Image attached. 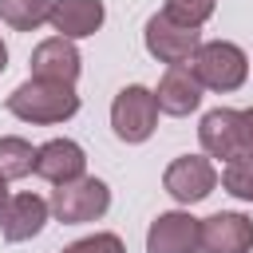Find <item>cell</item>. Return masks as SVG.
Returning a JSON list of instances; mask_svg holds the SVG:
<instances>
[{"label":"cell","instance_id":"obj_1","mask_svg":"<svg viewBox=\"0 0 253 253\" xmlns=\"http://www.w3.org/2000/svg\"><path fill=\"white\" fill-rule=\"evenodd\" d=\"M8 111L20 123L32 126H55L79 115V95L67 83H47V79H24L12 95H8Z\"/></svg>","mask_w":253,"mask_h":253},{"label":"cell","instance_id":"obj_16","mask_svg":"<svg viewBox=\"0 0 253 253\" xmlns=\"http://www.w3.org/2000/svg\"><path fill=\"white\" fill-rule=\"evenodd\" d=\"M51 16V0H0V20L16 32H36L40 24H47Z\"/></svg>","mask_w":253,"mask_h":253},{"label":"cell","instance_id":"obj_9","mask_svg":"<svg viewBox=\"0 0 253 253\" xmlns=\"http://www.w3.org/2000/svg\"><path fill=\"white\" fill-rule=\"evenodd\" d=\"M198 217L190 210H166L146 229V253H198Z\"/></svg>","mask_w":253,"mask_h":253},{"label":"cell","instance_id":"obj_12","mask_svg":"<svg viewBox=\"0 0 253 253\" xmlns=\"http://www.w3.org/2000/svg\"><path fill=\"white\" fill-rule=\"evenodd\" d=\"M237 115L233 107H213L202 115L198 123V142L206 150V158H217V162H237L241 158V134H237Z\"/></svg>","mask_w":253,"mask_h":253},{"label":"cell","instance_id":"obj_15","mask_svg":"<svg viewBox=\"0 0 253 253\" xmlns=\"http://www.w3.org/2000/svg\"><path fill=\"white\" fill-rule=\"evenodd\" d=\"M32 162H36V150H32L28 138H20V134H0V178H4V182L28 178V174H32Z\"/></svg>","mask_w":253,"mask_h":253},{"label":"cell","instance_id":"obj_11","mask_svg":"<svg viewBox=\"0 0 253 253\" xmlns=\"http://www.w3.org/2000/svg\"><path fill=\"white\" fill-rule=\"evenodd\" d=\"M83 71V59H79V47L63 36H47L43 43H36L32 51V79H47V83H67L75 87Z\"/></svg>","mask_w":253,"mask_h":253},{"label":"cell","instance_id":"obj_7","mask_svg":"<svg viewBox=\"0 0 253 253\" xmlns=\"http://www.w3.org/2000/svg\"><path fill=\"white\" fill-rule=\"evenodd\" d=\"M202 253H253V217L237 210H221L198 221Z\"/></svg>","mask_w":253,"mask_h":253},{"label":"cell","instance_id":"obj_19","mask_svg":"<svg viewBox=\"0 0 253 253\" xmlns=\"http://www.w3.org/2000/svg\"><path fill=\"white\" fill-rule=\"evenodd\" d=\"M237 134H241V158H253V107H245L237 115Z\"/></svg>","mask_w":253,"mask_h":253},{"label":"cell","instance_id":"obj_4","mask_svg":"<svg viewBox=\"0 0 253 253\" xmlns=\"http://www.w3.org/2000/svg\"><path fill=\"white\" fill-rule=\"evenodd\" d=\"M111 126H115V138L123 142H146L158 126V103H154V91L142 87V83H130L115 95L111 103Z\"/></svg>","mask_w":253,"mask_h":253},{"label":"cell","instance_id":"obj_14","mask_svg":"<svg viewBox=\"0 0 253 253\" xmlns=\"http://www.w3.org/2000/svg\"><path fill=\"white\" fill-rule=\"evenodd\" d=\"M154 103H158L162 115L182 119V115H190V111L202 107V83L194 79V71H190L186 63L166 67L162 79H158V87H154Z\"/></svg>","mask_w":253,"mask_h":253},{"label":"cell","instance_id":"obj_10","mask_svg":"<svg viewBox=\"0 0 253 253\" xmlns=\"http://www.w3.org/2000/svg\"><path fill=\"white\" fill-rule=\"evenodd\" d=\"M47 217H51V206H47V198H40V194H8V202H4V210H0V233H4V241H32L43 225H47Z\"/></svg>","mask_w":253,"mask_h":253},{"label":"cell","instance_id":"obj_3","mask_svg":"<svg viewBox=\"0 0 253 253\" xmlns=\"http://www.w3.org/2000/svg\"><path fill=\"white\" fill-rule=\"evenodd\" d=\"M51 206V217L63 221V225H87V221H99L107 210H111V186L103 178H75V182H63L51 190L47 198Z\"/></svg>","mask_w":253,"mask_h":253},{"label":"cell","instance_id":"obj_2","mask_svg":"<svg viewBox=\"0 0 253 253\" xmlns=\"http://www.w3.org/2000/svg\"><path fill=\"white\" fill-rule=\"evenodd\" d=\"M186 67L194 71L202 91H221V95L237 91L249 79V55L229 40H202Z\"/></svg>","mask_w":253,"mask_h":253},{"label":"cell","instance_id":"obj_8","mask_svg":"<svg viewBox=\"0 0 253 253\" xmlns=\"http://www.w3.org/2000/svg\"><path fill=\"white\" fill-rule=\"evenodd\" d=\"M32 174H40L43 182L51 186H63V182H75L87 174V150L71 138H47L43 146H36V162H32Z\"/></svg>","mask_w":253,"mask_h":253},{"label":"cell","instance_id":"obj_6","mask_svg":"<svg viewBox=\"0 0 253 253\" xmlns=\"http://www.w3.org/2000/svg\"><path fill=\"white\" fill-rule=\"evenodd\" d=\"M142 43H146V51H150L158 63L178 67V63H190V55H194L198 43H202V32L174 24L166 12H154V16L146 20V28H142Z\"/></svg>","mask_w":253,"mask_h":253},{"label":"cell","instance_id":"obj_18","mask_svg":"<svg viewBox=\"0 0 253 253\" xmlns=\"http://www.w3.org/2000/svg\"><path fill=\"white\" fill-rule=\"evenodd\" d=\"M59 253H126V245H123L119 233H91V237H79V241L63 245Z\"/></svg>","mask_w":253,"mask_h":253},{"label":"cell","instance_id":"obj_20","mask_svg":"<svg viewBox=\"0 0 253 253\" xmlns=\"http://www.w3.org/2000/svg\"><path fill=\"white\" fill-rule=\"evenodd\" d=\"M8 71V47H4V40H0V75Z\"/></svg>","mask_w":253,"mask_h":253},{"label":"cell","instance_id":"obj_13","mask_svg":"<svg viewBox=\"0 0 253 253\" xmlns=\"http://www.w3.org/2000/svg\"><path fill=\"white\" fill-rule=\"evenodd\" d=\"M103 20H107L103 0H51V16H47V24L55 28V36H63L71 43L95 36L103 28Z\"/></svg>","mask_w":253,"mask_h":253},{"label":"cell","instance_id":"obj_17","mask_svg":"<svg viewBox=\"0 0 253 253\" xmlns=\"http://www.w3.org/2000/svg\"><path fill=\"white\" fill-rule=\"evenodd\" d=\"M221 190L241 198V202H253V158H241V162H229L221 174H217Z\"/></svg>","mask_w":253,"mask_h":253},{"label":"cell","instance_id":"obj_5","mask_svg":"<svg viewBox=\"0 0 253 253\" xmlns=\"http://www.w3.org/2000/svg\"><path fill=\"white\" fill-rule=\"evenodd\" d=\"M162 186L178 206H198L217 190V166L206 154H182L166 166Z\"/></svg>","mask_w":253,"mask_h":253},{"label":"cell","instance_id":"obj_21","mask_svg":"<svg viewBox=\"0 0 253 253\" xmlns=\"http://www.w3.org/2000/svg\"><path fill=\"white\" fill-rule=\"evenodd\" d=\"M4 202H8V182L0 178V210H4Z\"/></svg>","mask_w":253,"mask_h":253}]
</instances>
